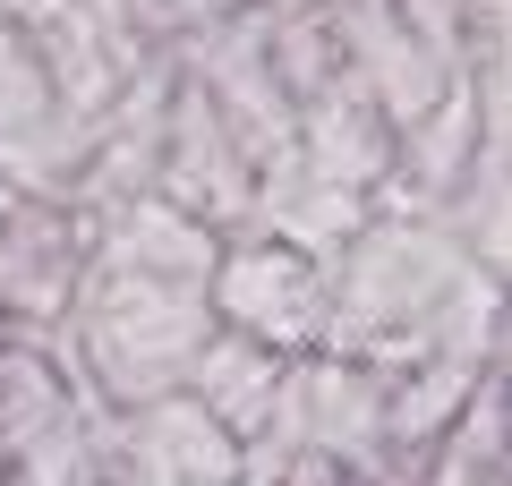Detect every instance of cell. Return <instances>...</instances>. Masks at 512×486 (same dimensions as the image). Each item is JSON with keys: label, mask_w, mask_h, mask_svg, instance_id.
<instances>
[{"label": "cell", "mask_w": 512, "mask_h": 486, "mask_svg": "<svg viewBox=\"0 0 512 486\" xmlns=\"http://www.w3.org/2000/svg\"><path fill=\"white\" fill-rule=\"evenodd\" d=\"M214 256H222V231L197 222L188 205H171L163 188H137V197L94 214L86 273H77V299L52 342L103 410L188 384V359L214 333V307H205Z\"/></svg>", "instance_id": "obj_1"}, {"label": "cell", "mask_w": 512, "mask_h": 486, "mask_svg": "<svg viewBox=\"0 0 512 486\" xmlns=\"http://www.w3.org/2000/svg\"><path fill=\"white\" fill-rule=\"evenodd\" d=\"M453 342H495V265L427 205H376L325 256V350L393 367Z\"/></svg>", "instance_id": "obj_2"}, {"label": "cell", "mask_w": 512, "mask_h": 486, "mask_svg": "<svg viewBox=\"0 0 512 486\" xmlns=\"http://www.w3.org/2000/svg\"><path fill=\"white\" fill-rule=\"evenodd\" d=\"M205 307H214L222 333H248L282 359H308V350H325V256L291 248L274 231H231L214 273H205Z\"/></svg>", "instance_id": "obj_3"}, {"label": "cell", "mask_w": 512, "mask_h": 486, "mask_svg": "<svg viewBox=\"0 0 512 486\" xmlns=\"http://www.w3.org/2000/svg\"><path fill=\"white\" fill-rule=\"evenodd\" d=\"M103 486H248V452L188 393L103 410Z\"/></svg>", "instance_id": "obj_4"}, {"label": "cell", "mask_w": 512, "mask_h": 486, "mask_svg": "<svg viewBox=\"0 0 512 486\" xmlns=\"http://www.w3.org/2000/svg\"><path fill=\"white\" fill-rule=\"evenodd\" d=\"M154 188L171 205H188L197 222H214L222 239L248 222V197H256V154L231 137L214 103L188 86V69L171 77V111H163V154H154Z\"/></svg>", "instance_id": "obj_5"}, {"label": "cell", "mask_w": 512, "mask_h": 486, "mask_svg": "<svg viewBox=\"0 0 512 486\" xmlns=\"http://www.w3.org/2000/svg\"><path fill=\"white\" fill-rule=\"evenodd\" d=\"M282 384H291V359H282V350H265V342H248V333H222V324H214L205 350L188 359V384H180V393L197 401L222 435H239V452H248L256 435L274 427Z\"/></svg>", "instance_id": "obj_6"}, {"label": "cell", "mask_w": 512, "mask_h": 486, "mask_svg": "<svg viewBox=\"0 0 512 486\" xmlns=\"http://www.w3.org/2000/svg\"><path fill=\"white\" fill-rule=\"evenodd\" d=\"M9 214H18V188H9V180H0V222H9Z\"/></svg>", "instance_id": "obj_7"}]
</instances>
